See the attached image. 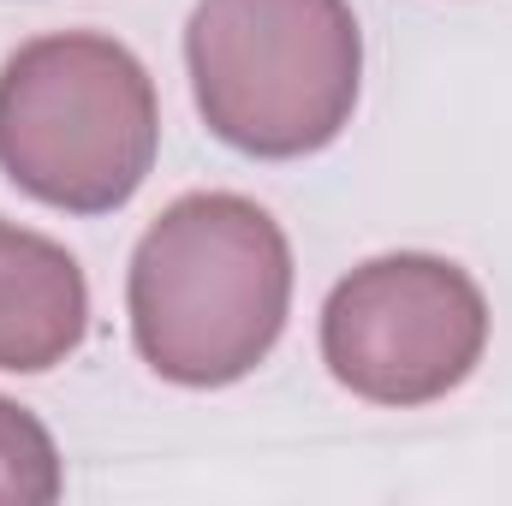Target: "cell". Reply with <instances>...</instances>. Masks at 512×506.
I'll return each mask as SVG.
<instances>
[{
    "mask_svg": "<svg viewBox=\"0 0 512 506\" xmlns=\"http://www.w3.org/2000/svg\"><path fill=\"white\" fill-rule=\"evenodd\" d=\"M161 149L155 84L114 36H42L0 72V167L66 215H108Z\"/></svg>",
    "mask_w": 512,
    "mask_h": 506,
    "instance_id": "2",
    "label": "cell"
},
{
    "mask_svg": "<svg viewBox=\"0 0 512 506\" xmlns=\"http://www.w3.org/2000/svg\"><path fill=\"white\" fill-rule=\"evenodd\" d=\"M191 90L209 131L256 161L328 149L364 72L346 0H203L185 30Z\"/></svg>",
    "mask_w": 512,
    "mask_h": 506,
    "instance_id": "3",
    "label": "cell"
},
{
    "mask_svg": "<svg viewBox=\"0 0 512 506\" xmlns=\"http://www.w3.org/2000/svg\"><path fill=\"white\" fill-rule=\"evenodd\" d=\"M126 304L131 340L161 381L227 387L251 376L286 328V233L251 197H179L131 256Z\"/></svg>",
    "mask_w": 512,
    "mask_h": 506,
    "instance_id": "1",
    "label": "cell"
},
{
    "mask_svg": "<svg viewBox=\"0 0 512 506\" xmlns=\"http://www.w3.org/2000/svg\"><path fill=\"white\" fill-rule=\"evenodd\" d=\"M60 453L54 435L12 399H0V506H48L60 501Z\"/></svg>",
    "mask_w": 512,
    "mask_h": 506,
    "instance_id": "6",
    "label": "cell"
},
{
    "mask_svg": "<svg viewBox=\"0 0 512 506\" xmlns=\"http://www.w3.org/2000/svg\"><path fill=\"white\" fill-rule=\"evenodd\" d=\"M90 286L84 268L42 233L0 221V370L36 376L84 346Z\"/></svg>",
    "mask_w": 512,
    "mask_h": 506,
    "instance_id": "5",
    "label": "cell"
},
{
    "mask_svg": "<svg viewBox=\"0 0 512 506\" xmlns=\"http://www.w3.org/2000/svg\"><path fill=\"white\" fill-rule=\"evenodd\" d=\"M489 304L459 262L376 256L352 268L322 310V358L370 405H429L477 370Z\"/></svg>",
    "mask_w": 512,
    "mask_h": 506,
    "instance_id": "4",
    "label": "cell"
}]
</instances>
